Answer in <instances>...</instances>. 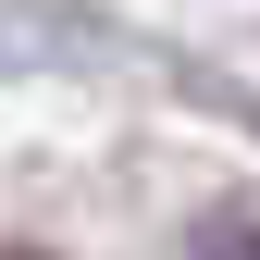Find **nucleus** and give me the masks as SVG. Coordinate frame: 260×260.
<instances>
[{
	"label": "nucleus",
	"mask_w": 260,
	"mask_h": 260,
	"mask_svg": "<svg viewBox=\"0 0 260 260\" xmlns=\"http://www.w3.org/2000/svg\"><path fill=\"white\" fill-rule=\"evenodd\" d=\"M199 260H260V223H211V236H199Z\"/></svg>",
	"instance_id": "1"
},
{
	"label": "nucleus",
	"mask_w": 260,
	"mask_h": 260,
	"mask_svg": "<svg viewBox=\"0 0 260 260\" xmlns=\"http://www.w3.org/2000/svg\"><path fill=\"white\" fill-rule=\"evenodd\" d=\"M0 260H38V248H0Z\"/></svg>",
	"instance_id": "2"
}]
</instances>
